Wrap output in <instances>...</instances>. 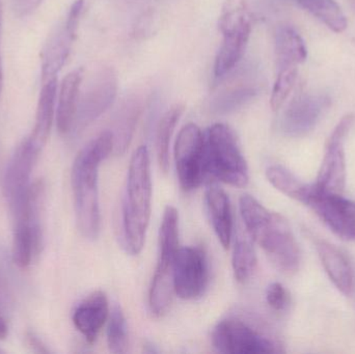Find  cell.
Wrapping results in <instances>:
<instances>
[{
  "mask_svg": "<svg viewBox=\"0 0 355 354\" xmlns=\"http://www.w3.org/2000/svg\"><path fill=\"white\" fill-rule=\"evenodd\" d=\"M114 152L112 131H104L89 141L75 158L72 168V188L74 195L77 226L85 238L99 236L100 214L99 168Z\"/></svg>",
  "mask_w": 355,
  "mask_h": 354,
  "instance_id": "obj_1",
  "label": "cell"
},
{
  "mask_svg": "<svg viewBox=\"0 0 355 354\" xmlns=\"http://www.w3.org/2000/svg\"><path fill=\"white\" fill-rule=\"evenodd\" d=\"M239 207L244 228L270 261L285 274L297 272L300 247L287 220L281 214L269 211L250 195H242Z\"/></svg>",
  "mask_w": 355,
  "mask_h": 354,
  "instance_id": "obj_2",
  "label": "cell"
},
{
  "mask_svg": "<svg viewBox=\"0 0 355 354\" xmlns=\"http://www.w3.org/2000/svg\"><path fill=\"white\" fill-rule=\"evenodd\" d=\"M152 208V177L149 150L133 153L122 205L123 245L127 253L139 255L145 245Z\"/></svg>",
  "mask_w": 355,
  "mask_h": 354,
  "instance_id": "obj_3",
  "label": "cell"
},
{
  "mask_svg": "<svg viewBox=\"0 0 355 354\" xmlns=\"http://www.w3.org/2000/svg\"><path fill=\"white\" fill-rule=\"evenodd\" d=\"M207 179L234 187H245L250 181L246 160L235 133L227 125L217 123L204 132Z\"/></svg>",
  "mask_w": 355,
  "mask_h": 354,
  "instance_id": "obj_4",
  "label": "cell"
},
{
  "mask_svg": "<svg viewBox=\"0 0 355 354\" xmlns=\"http://www.w3.org/2000/svg\"><path fill=\"white\" fill-rule=\"evenodd\" d=\"M179 251V214L174 206L164 210L159 230V256L149 293L150 311L162 317L170 309L174 289V264Z\"/></svg>",
  "mask_w": 355,
  "mask_h": 354,
  "instance_id": "obj_5",
  "label": "cell"
},
{
  "mask_svg": "<svg viewBox=\"0 0 355 354\" xmlns=\"http://www.w3.org/2000/svg\"><path fill=\"white\" fill-rule=\"evenodd\" d=\"M223 42L215 57L213 74L225 78L237 68L245 53L252 33V18L242 0H229L219 17Z\"/></svg>",
  "mask_w": 355,
  "mask_h": 354,
  "instance_id": "obj_6",
  "label": "cell"
},
{
  "mask_svg": "<svg viewBox=\"0 0 355 354\" xmlns=\"http://www.w3.org/2000/svg\"><path fill=\"white\" fill-rule=\"evenodd\" d=\"M39 154L27 137L15 152L6 168L3 193L12 213L14 226L24 222L29 224L28 208L31 188L29 179Z\"/></svg>",
  "mask_w": 355,
  "mask_h": 354,
  "instance_id": "obj_7",
  "label": "cell"
},
{
  "mask_svg": "<svg viewBox=\"0 0 355 354\" xmlns=\"http://www.w3.org/2000/svg\"><path fill=\"white\" fill-rule=\"evenodd\" d=\"M212 344L225 354L277 353L279 345L240 318H227L218 322L212 333Z\"/></svg>",
  "mask_w": 355,
  "mask_h": 354,
  "instance_id": "obj_8",
  "label": "cell"
},
{
  "mask_svg": "<svg viewBox=\"0 0 355 354\" xmlns=\"http://www.w3.org/2000/svg\"><path fill=\"white\" fill-rule=\"evenodd\" d=\"M174 155L178 179L183 191H194L207 180L204 132L198 125L189 123L180 130Z\"/></svg>",
  "mask_w": 355,
  "mask_h": 354,
  "instance_id": "obj_9",
  "label": "cell"
},
{
  "mask_svg": "<svg viewBox=\"0 0 355 354\" xmlns=\"http://www.w3.org/2000/svg\"><path fill=\"white\" fill-rule=\"evenodd\" d=\"M354 122V114L344 116L327 141L324 157L315 182L320 191L342 195L345 188V143Z\"/></svg>",
  "mask_w": 355,
  "mask_h": 354,
  "instance_id": "obj_10",
  "label": "cell"
},
{
  "mask_svg": "<svg viewBox=\"0 0 355 354\" xmlns=\"http://www.w3.org/2000/svg\"><path fill=\"white\" fill-rule=\"evenodd\" d=\"M83 8L85 0H75L62 24L50 35L42 52V83L49 79L58 78V73L68 60L76 39Z\"/></svg>",
  "mask_w": 355,
  "mask_h": 354,
  "instance_id": "obj_11",
  "label": "cell"
},
{
  "mask_svg": "<svg viewBox=\"0 0 355 354\" xmlns=\"http://www.w3.org/2000/svg\"><path fill=\"white\" fill-rule=\"evenodd\" d=\"M118 87V76L112 69L98 72L85 91L80 93L73 129L83 130L102 116L114 103Z\"/></svg>",
  "mask_w": 355,
  "mask_h": 354,
  "instance_id": "obj_12",
  "label": "cell"
},
{
  "mask_svg": "<svg viewBox=\"0 0 355 354\" xmlns=\"http://www.w3.org/2000/svg\"><path fill=\"white\" fill-rule=\"evenodd\" d=\"M209 282V264L206 251L200 247L179 249L174 264V289L180 299H198Z\"/></svg>",
  "mask_w": 355,
  "mask_h": 354,
  "instance_id": "obj_13",
  "label": "cell"
},
{
  "mask_svg": "<svg viewBox=\"0 0 355 354\" xmlns=\"http://www.w3.org/2000/svg\"><path fill=\"white\" fill-rule=\"evenodd\" d=\"M335 234L355 241V203L337 193H325L313 184L306 204Z\"/></svg>",
  "mask_w": 355,
  "mask_h": 354,
  "instance_id": "obj_14",
  "label": "cell"
},
{
  "mask_svg": "<svg viewBox=\"0 0 355 354\" xmlns=\"http://www.w3.org/2000/svg\"><path fill=\"white\" fill-rule=\"evenodd\" d=\"M329 104L331 100L325 95L300 96L282 114L279 131L286 136H304L316 127Z\"/></svg>",
  "mask_w": 355,
  "mask_h": 354,
  "instance_id": "obj_15",
  "label": "cell"
},
{
  "mask_svg": "<svg viewBox=\"0 0 355 354\" xmlns=\"http://www.w3.org/2000/svg\"><path fill=\"white\" fill-rule=\"evenodd\" d=\"M110 313V303L105 293L96 291L77 306L73 313V324L87 342L93 344L107 321Z\"/></svg>",
  "mask_w": 355,
  "mask_h": 354,
  "instance_id": "obj_16",
  "label": "cell"
},
{
  "mask_svg": "<svg viewBox=\"0 0 355 354\" xmlns=\"http://www.w3.org/2000/svg\"><path fill=\"white\" fill-rule=\"evenodd\" d=\"M207 212L221 247L229 249L233 236V216L229 197L214 181L209 182L205 195Z\"/></svg>",
  "mask_w": 355,
  "mask_h": 354,
  "instance_id": "obj_17",
  "label": "cell"
},
{
  "mask_svg": "<svg viewBox=\"0 0 355 354\" xmlns=\"http://www.w3.org/2000/svg\"><path fill=\"white\" fill-rule=\"evenodd\" d=\"M83 81V70L76 69L64 77L58 87L56 98V125L62 134L70 132L74 126Z\"/></svg>",
  "mask_w": 355,
  "mask_h": 354,
  "instance_id": "obj_18",
  "label": "cell"
},
{
  "mask_svg": "<svg viewBox=\"0 0 355 354\" xmlns=\"http://www.w3.org/2000/svg\"><path fill=\"white\" fill-rule=\"evenodd\" d=\"M58 78L49 79L43 82L37 110H35V126L28 137L31 145L37 152H41L45 147L51 132L54 116H56V98L58 89Z\"/></svg>",
  "mask_w": 355,
  "mask_h": 354,
  "instance_id": "obj_19",
  "label": "cell"
},
{
  "mask_svg": "<svg viewBox=\"0 0 355 354\" xmlns=\"http://www.w3.org/2000/svg\"><path fill=\"white\" fill-rule=\"evenodd\" d=\"M316 247L331 282L343 294L349 295L354 290V270L349 260L335 245L327 241H318Z\"/></svg>",
  "mask_w": 355,
  "mask_h": 354,
  "instance_id": "obj_20",
  "label": "cell"
},
{
  "mask_svg": "<svg viewBox=\"0 0 355 354\" xmlns=\"http://www.w3.org/2000/svg\"><path fill=\"white\" fill-rule=\"evenodd\" d=\"M277 68L297 67L306 62L308 51L302 35L289 25H283L275 33Z\"/></svg>",
  "mask_w": 355,
  "mask_h": 354,
  "instance_id": "obj_21",
  "label": "cell"
},
{
  "mask_svg": "<svg viewBox=\"0 0 355 354\" xmlns=\"http://www.w3.org/2000/svg\"><path fill=\"white\" fill-rule=\"evenodd\" d=\"M252 241L254 240L245 228L238 230L234 245L232 265L234 276L240 284L248 283L256 270L257 255Z\"/></svg>",
  "mask_w": 355,
  "mask_h": 354,
  "instance_id": "obj_22",
  "label": "cell"
},
{
  "mask_svg": "<svg viewBox=\"0 0 355 354\" xmlns=\"http://www.w3.org/2000/svg\"><path fill=\"white\" fill-rule=\"evenodd\" d=\"M139 114L141 104L135 98L126 100L122 108L119 110L114 131H112L114 136V151L116 153H124L127 147L130 145Z\"/></svg>",
  "mask_w": 355,
  "mask_h": 354,
  "instance_id": "obj_23",
  "label": "cell"
},
{
  "mask_svg": "<svg viewBox=\"0 0 355 354\" xmlns=\"http://www.w3.org/2000/svg\"><path fill=\"white\" fill-rule=\"evenodd\" d=\"M185 107L183 104H175L160 118L156 131V152L158 163L162 172H166L170 168V145L178 123Z\"/></svg>",
  "mask_w": 355,
  "mask_h": 354,
  "instance_id": "obj_24",
  "label": "cell"
},
{
  "mask_svg": "<svg viewBox=\"0 0 355 354\" xmlns=\"http://www.w3.org/2000/svg\"><path fill=\"white\" fill-rule=\"evenodd\" d=\"M266 177L277 191L306 205L312 193L313 184L302 182L295 175L281 166H269Z\"/></svg>",
  "mask_w": 355,
  "mask_h": 354,
  "instance_id": "obj_25",
  "label": "cell"
},
{
  "mask_svg": "<svg viewBox=\"0 0 355 354\" xmlns=\"http://www.w3.org/2000/svg\"><path fill=\"white\" fill-rule=\"evenodd\" d=\"M294 2L335 33H341L347 28V18L336 0H294Z\"/></svg>",
  "mask_w": 355,
  "mask_h": 354,
  "instance_id": "obj_26",
  "label": "cell"
},
{
  "mask_svg": "<svg viewBox=\"0 0 355 354\" xmlns=\"http://www.w3.org/2000/svg\"><path fill=\"white\" fill-rule=\"evenodd\" d=\"M107 345L110 353L122 354L128 348V326L122 308L116 306L107 320Z\"/></svg>",
  "mask_w": 355,
  "mask_h": 354,
  "instance_id": "obj_27",
  "label": "cell"
},
{
  "mask_svg": "<svg viewBox=\"0 0 355 354\" xmlns=\"http://www.w3.org/2000/svg\"><path fill=\"white\" fill-rule=\"evenodd\" d=\"M35 256V239L29 224L14 226L12 259L18 267L26 268Z\"/></svg>",
  "mask_w": 355,
  "mask_h": 354,
  "instance_id": "obj_28",
  "label": "cell"
},
{
  "mask_svg": "<svg viewBox=\"0 0 355 354\" xmlns=\"http://www.w3.org/2000/svg\"><path fill=\"white\" fill-rule=\"evenodd\" d=\"M257 94V89L250 85L233 87L219 94L212 102V110L219 114H230L250 101Z\"/></svg>",
  "mask_w": 355,
  "mask_h": 354,
  "instance_id": "obj_29",
  "label": "cell"
},
{
  "mask_svg": "<svg viewBox=\"0 0 355 354\" xmlns=\"http://www.w3.org/2000/svg\"><path fill=\"white\" fill-rule=\"evenodd\" d=\"M296 78H297V67L279 69L277 80L273 85L272 93H271L270 106L272 110L277 112L284 105L295 85Z\"/></svg>",
  "mask_w": 355,
  "mask_h": 354,
  "instance_id": "obj_30",
  "label": "cell"
},
{
  "mask_svg": "<svg viewBox=\"0 0 355 354\" xmlns=\"http://www.w3.org/2000/svg\"><path fill=\"white\" fill-rule=\"evenodd\" d=\"M266 301L269 307L275 311H285L289 306L290 295L283 285L279 283H272L267 288Z\"/></svg>",
  "mask_w": 355,
  "mask_h": 354,
  "instance_id": "obj_31",
  "label": "cell"
},
{
  "mask_svg": "<svg viewBox=\"0 0 355 354\" xmlns=\"http://www.w3.org/2000/svg\"><path fill=\"white\" fill-rule=\"evenodd\" d=\"M43 0H14V8L20 16L33 12Z\"/></svg>",
  "mask_w": 355,
  "mask_h": 354,
  "instance_id": "obj_32",
  "label": "cell"
},
{
  "mask_svg": "<svg viewBox=\"0 0 355 354\" xmlns=\"http://www.w3.org/2000/svg\"><path fill=\"white\" fill-rule=\"evenodd\" d=\"M153 17L154 15L152 12H147V14L144 15V17L139 19L137 26H135V35L137 33V35L144 37L146 33H148V30L151 31L153 29V25L155 24Z\"/></svg>",
  "mask_w": 355,
  "mask_h": 354,
  "instance_id": "obj_33",
  "label": "cell"
},
{
  "mask_svg": "<svg viewBox=\"0 0 355 354\" xmlns=\"http://www.w3.org/2000/svg\"><path fill=\"white\" fill-rule=\"evenodd\" d=\"M27 343H28L29 346L33 348V351L35 353H47L48 351L45 348L43 344H42L41 341L39 339L35 338L33 334L28 335L27 336Z\"/></svg>",
  "mask_w": 355,
  "mask_h": 354,
  "instance_id": "obj_34",
  "label": "cell"
},
{
  "mask_svg": "<svg viewBox=\"0 0 355 354\" xmlns=\"http://www.w3.org/2000/svg\"><path fill=\"white\" fill-rule=\"evenodd\" d=\"M1 33H2V3H1V0H0V45H1ZM2 85H3V69H2L1 53H0V94H1Z\"/></svg>",
  "mask_w": 355,
  "mask_h": 354,
  "instance_id": "obj_35",
  "label": "cell"
},
{
  "mask_svg": "<svg viewBox=\"0 0 355 354\" xmlns=\"http://www.w3.org/2000/svg\"><path fill=\"white\" fill-rule=\"evenodd\" d=\"M8 330L6 320L0 316V340H4L8 336Z\"/></svg>",
  "mask_w": 355,
  "mask_h": 354,
  "instance_id": "obj_36",
  "label": "cell"
}]
</instances>
